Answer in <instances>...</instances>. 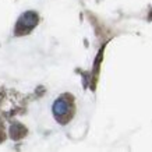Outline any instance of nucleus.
I'll list each match as a JSON object with an SVG mask.
<instances>
[{
	"instance_id": "f257e3e1",
	"label": "nucleus",
	"mask_w": 152,
	"mask_h": 152,
	"mask_svg": "<svg viewBox=\"0 0 152 152\" xmlns=\"http://www.w3.org/2000/svg\"><path fill=\"white\" fill-rule=\"evenodd\" d=\"M69 110H70V105L67 101L59 99V101L55 103V113L59 119H61L64 115H69Z\"/></svg>"
}]
</instances>
